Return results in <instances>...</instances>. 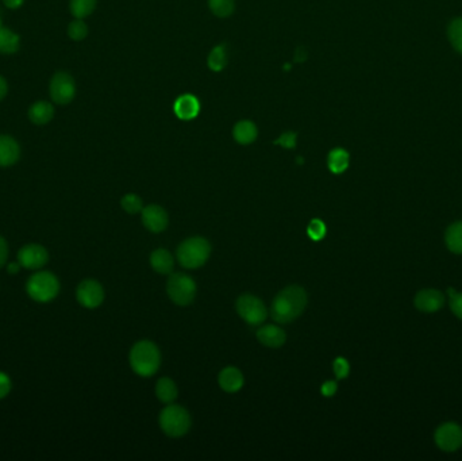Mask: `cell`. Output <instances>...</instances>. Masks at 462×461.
<instances>
[{"label": "cell", "instance_id": "6da1fadb", "mask_svg": "<svg viewBox=\"0 0 462 461\" xmlns=\"http://www.w3.org/2000/svg\"><path fill=\"white\" fill-rule=\"evenodd\" d=\"M308 302L307 293L300 286H290L274 297L270 308L272 318L279 324H291L299 318Z\"/></svg>", "mask_w": 462, "mask_h": 461}, {"label": "cell", "instance_id": "7a4b0ae2", "mask_svg": "<svg viewBox=\"0 0 462 461\" xmlns=\"http://www.w3.org/2000/svg\"><path fill=\"white\" fill-rule=\"evenodd\" d=\"M160 364V349L152 341H139L132 346L130 365L137 375L142 377H150L159 371Z\"/></svg>", "mask_w": 462, "mask_h": 461}, {"label": "cell", "instance_id": "3957f363", "mask_svg": "<svg viewBox=\"0 0 462 461\" xmlns=\"http://www.w3.org/2000/svg\"><path fill=\"white\" fill-rule=\"evenodd\" d=\"M211 255V245L203 237H191L177 248V260L181 266L197 269L203 266Z\"/></svg>", "mask_w": 462, "mask_h": 461}, {"label": "cell", "instance_id": "277c9868", "mask_svg": "<svg viewBox=\"0 0 462 461\" xmlns=\"http://www.w3.org/2000/svg\"><path fill=\"white\" fill-rule=\"evenodd\" d=\"M160 426L169 437H181L191 428V415L184 407L170 404L160 414Z\"/></svg>", "mask_w": 462, "mask_h": 461}, {"label": "cell", "instance_id": "5b68a950", "mask_svg": "<svg viewBox=\"0 0 462 461\" xmlns=\"http://www.w3.org/2000/svg\"><path fill=\"white\" fill-rule=\"evenodd\" d=\"M26 288L32 299L41 303H46L59 295L60 282L53 273L42 271L29 279Z\"/></svg>", "mask_w": 462, "mask_h": 461}, {"label": "cell", "instance_id": "8992f818", "mask_svg": "<svg viewBox=\"0 0 462 461\" xmlns=\"http://www.w3.org/2000/svg\"><path fill=\"white\" fill-rule=\"evenodd\" d=\"M166 293L173 303L187 306L197 297V283L185 273H173L168 279Z\"/></svg>", "mask_w": 462, "mask_h": 461}, {"label": "cell", "instance_id": "52a82bcc", "mask_svg": "<svg viewBox=\"0 0 462 461\" xmlns=\"http://www.w3.org/2000/svg\"><path fill=\"white\" fill-rule=\"evenodd\" d=\"M237 313L239 317L252 326H259L264 322L268 317V310L264 302L254 295H242L237 300Z\"/></svg>", "mask_w": 462, "mask_h": 461}, {"label": "cell", "instance_id": "ba28073f", "mask_svg": "<svg viewBox=\"0 0 462 461\" xmlns=\"http://www.w3.org/2000/svg\"><path fill=\"white\" fill-rule=\"evenodd\" d=\"M50 98L57 104H68L76 95V84L73 77L66 72L56 73L50 80Z\"/></svg>", "mask_w": 462, "mask_h": 461}, {"label": "cell", "instance_id": "9c48e42d", "mask_svg": "<svg viewBox=\"0 0 462 461\" xmlns=\"http://www.w3.org/2000/svg\"><path fill=\"white\" fill-rule=\"evenodd\" d=\"M435 444L445 452H456L462 445V429L454 422H446L436 429Z\"/></svg>", "mask_w": 462, "mask_h": 461}, {"label": "cell", "instance_id": "30bf717a", "mask_svg": "<svg viewBox=\"0 0 462 461\" xmlns=\"http://www.w3.org/2000/svg\"><path fill=\"white\" fill-rule=\"evenodd\" d=\"M77 300L87 308H97L104 299V291L97 280H84L77 287Z\"/></svg>", "mask_w": 462, "mask_h": 461}, {"label": "cell", "instance_id": "8fae6325", "mask_svg": "<svg viewBox=\"0 0 462 461\" xmlns=\"http://www.w3.org/2000/svg\"><path fill=\"white\" fill-rule=\"evenodd\" d=\"M142 224L152 233H161L168 228V214L165 210L157 204H149L142 208Z\"/></svg>", "mask_w": 462, "mask_h": 461}, {"label": "cell", "instance_id": "7c38bea8", "mask_svg": "<svg viewBox=\"0 0 462 461\" xmlns=\"http://www.w3.org/2000/svg\"><path fill=\"white\" fill-rule=\"evenodd\" d=\"M18 260L22 266L28 269H38L48 263L49 256L43 246L38 244H30L19 251Z\"/></svg>", "mask_w": 462, "mask_h": 461}, {"label": "cell", "instance_id": "4fadbf2b", "mask_svg": "<svg viewBox=\"0 0 462 461\" xmlns=\"http://www.w3.org/2000/svg\"><path fill=\"white\" fill-rule=\"evenodd\" d=\"M173 111L181 121L195 119L200 112V101L192 94H184L174 101Z\"/></svg>", "mask_w": 462, "mask_h": 461}, {"label": "cell", "instance_id": "5bb4252c", "mask_svg": "<svg viewBox=\"0 0 462 461\" xmlns=\"http://www.w3.org/2000/svg\"><path fill=\"white\" fill-rule=\"evenodd\" d=\"M415 306L419 311L423 313H435L443 306V295L441 291L428 288L422 290L415 297Z\"/></svg>", "mask_w": 462, "mask_h": 461}, {"label": "cell", "instance_id": "9a60e30c", "mask_svg": "<svg viewBox=\"0 0 462 461\" xmlns=\"http://www.w3.org/2000/svg\"><path fill=\"white\" fill-rule=\"evenodd\" d=\"M21 156L18 142L10 135H0V166L14 165Z\"/></svg>", "mask_w": 462, "mask_h": 461}, {"label": "cell", "instance_id": "2e32d148", "mask_svg": "<svg viewBox=\"0 0 462 461\" xmlns=\"http://www.w3.org/2000/svg\"><path fill=\"white\" fill-rule=\"evenodd\" d=\"M257 340L268 348H280L285 344L287 334L276 325H266L257 331Z\"/></svg>", "mask_w": 462, "mask_h": 461}, {"label": "cell", "instance_id": "e0dca14e", "mask_svg": "<svg viewBox=\"0 0 462 461\" xmlns=\"http://www.w3.org/2000/svg\"><path fill=\"white\" fill-rule=\"evenodd\" d=\"M218 382H219V386L223 391L237 393L243 386V375L238 368L228 366L219 373Z\"/></svg>", "mask_w": 462, "mask_h": 461}, {"label": "cell", "instance_id": "ac0fdd59", "mask_svg": "<svg viewBox=\"0 0 462 461\" xmlns=\"http://www.w3.org/2000/svg\"><path fill=\"white\" fill-rule=\"evenodd\" d=\"M54 117V108L49 101H37L29 110V118L35 125H46Z\"/></svg>", "mask_w": 462, "mask_h": 461}, {"label": "cell", "instance_id": "d6986e66", "mask_svg": "<svg viewBox=\"0 0 462 461\" xmlns=\"http://www.w3.org/2000/svg\"><path fill=\"white\" fill-rule=\"evenodd\" d=\"M234 138L238 144L241 145H249L252 142L256 141L259 132H257V126L250 122V121H239L235 126H234Z\"/></svg>", "mask_w": 462, "mask_h": 461}, {"label": "cell", "instance_id": "ffe728a7", "mask_svg": "<svg viewBox=\"0 0 462 461\" xmlns=\"http://www.w3.org/2000/svg\"><path fill=\"white\" fill-rule=\"evenodd\" d=\"M150 264L152 268L161 275H169L172 273L174 268V260L173 256L166 249H157L150 256Z\"/></svg>", "mask_w": 462, "mask_h": 461}, {"label": "cell", "instance_id": "44dd1931", "mask_svg": "<svg viewBox=\"0 0 462 461\" xmlns=\"http://www.w3.org/2000/svg\"><path fill=\"white\" fill-rule=\"evenodd\" d=\"M349 163H350V156L342 148H335L329 153L328 165L331 172L335 175L343 173L349 168Z\"/></svg>", "mask_w": 462, "mask_h": 461}, {"label": "cell", "instance_id": "7402d4cb", "mask_svg": "<svg viewBox=\"0 0 462 461\" xmlns=\"http://www.w3.org/2000/svg\"><path fill=\"white\" fill-rule=\"evenodd\" d=\"M445 242L450 252L462 255V221L456 222L448 228L445 233Z\"/></svg>", "mask_w": 462, "mask_h": 461}, {"label": "cell", "instance_id": "603a6c76", "mask_svg": "<svg viewBox=\"0 0 462 461\" xmlns=\"http://www.w3.org/2000/svg\"><path fill=\"white\" fill-rule=\"evenodd\" d=\"M179 394L176 383L169 377H161L156 386V395L163 403H172Z\"/></svg>", "mask_w": 462, "mask_h": 461}, {"label": "cell", "instance_id": "cb8c5ba5", "mask_svg": "<svg viewBox=\"0 0 462 461\" xmlns=\"http://www.w3.org/2000/svg\"><path fill=\"white\" fill-rule=\"evenodd\" d=\"M19 49V37L10 29L0 28V53L11 55Z\"/></svg>", "mask_w": 462, "mask_h": 461}, {"label": "cell", "instance_id": "d4e9b609", "mask_svg": "<svg viewBox=\"0 0 462 461\" xmlns=\"http://www.w3.org/2000/svg\"><path fill=\"white\" fill-rule=\"evenodd\" d=\"M228 64V48L226 45L215 46L208 56V66L214 72H221Z\"/></svg>", "mask_w": 462, "mask_h": 461}, {"label": "cell", "instance_id": "484cf974", "mask_svg": "<svg viewBox=\"0 0 462 461\" xmlns=\"http://www.w3.org/2000/svg\"><path fill=\"white\" fill-rule=\"evenodd\" d=\"M97 0H70V12L74 18L83 19L94 12Z\"/></svg>", "mask_w": 462, "mask_h": 461}, {"label": "cell", "instance_id": "4316f807", "mask_svg": "<svg viewBox=\"0 0 462 461\" xmlns=\"http://www.w3.org/2000/svg\"><path fill=\"white\" fill-rule=\"evenodd\" d=\"M208 6L211 11L219 17L226 18L234 12V0H208Z\"/></svg>", "mask_w": 462, "mask_h": 461}, {"label": "cell", "instance_id": "83f0119b", "mask_svg": "<svg viewBox=\"0 0 462 461\" xmlns=\"http://www.w3.org/2000/svg\"><path fill=\"white\" fill-rule=\"evenodd\" d=\"M448 34L453 48L462 55V18H457L450 23Z\"/></svg>", "mask_w": 462, "mask_h": 461}, {"label": "cell", "instance_id": "f1b7e54d", "mask_svg": "<svg viewBox=\"0 0 462 461\" xmlns=\"http://www.w3.org/2000/svg\"><path fill=\"white\" fill-rule=\"evenodd\" d=\"M328 228L322 219H312L307 226V234L312 241H322L326 237Z\"/></svg>", "mask_w": 462, "mask_h": 461}, {"label": "cell", "instance_id": "f546056e", "mask_svg": "<svg viewBox=\"0 0 462 461\" xmlns=\"http://www.w3.org/2000/svg\"><path fill=\"white\" fill-rule=\"evenodd\" d=\"M121 204L123 207V210L129 214H137L139 211H142L143 206H142V199L139 198L135 194H129L126 197H123L121 200Z\"/></svg>", "mask_w": 462, "mask_h": 461}, {"label": "cell", "instance_id": "4dcf8cb0", "mask_svg": "<svg viewBox=\"0 0 462 461\" xmlns=\"http://www.w3.org/2000/svg\"><path fill=\"white\" fill-rule=\"evenodd\" d=\"M68 34H69V37H70L72 39H74V41H81V39H84V38L87 37V34H88V28H87V25H86L81 19H76V21H73V22L69 25V28H68Z\"/></svg>", "mask_w": 462, "mask_h": 461}, {"label": "cell", "instance_id": "1f68e13d", "mask_svg": "<svg viewBox=\"0 0 462 461\" xmlns=\"http://www.w3.org/2000/svg\"><path fill=\"white\" fill-rule=\"evenodd\" d=\"M332 369H334V373L337 376V379H346L349 376V372H350V364L343 359V357H337L334 362H332Z\"/></svg>", "mask_w": 462, "mask_h": 461}, {"label": "cell", "instance_id": "d6a6232c", "mask_svg": "<svg viewBox=\"0 0 462 461\" xmlns=\"http://www.w3.org/2000/svg\"><path fill=\"white\" fill-rule=\"evenodd\" d=\"M449 295H450V308L453 314L462 320V293H457L453 288H449Z\"/></svg>", "mask_w": 462, "mask_h": 461}, {"label": "cell", "instance_id": "836d02e7", "mask_svg": "<svg viewBox=\"0 0 462 461\" xmlns=\"http://www.w3.org/2000/svg\"><path fill=\"white\" fill-rule=\"evenodd\" d=\"M297 133L287 132L281 134V137L279 139H276L273 144L280 145L285 149H294L297 146Z\"/></svg>", "mask_w": 462, "mask_h": 461}, {"label": "cell", "instance_id": "e575fe53", "mask_svg": "<svg viewBox=\"0 0 462 461\" xmlns=\"http://www.w3.org/2000/svg\"><path fill=\"white\" fill-rule=\"evenodd\" d=\"M10 390H11V380H10V377L4 372H0V399H3L4 396L8 395Z\"/></svg>", "mask_w": 462, "mask_h": 461}, {"label": "cell", "instance_id": "d590c367", "mask_svg": "<svg viewBox=\"0 0 462 461\" xmlns=\"http://www.w3.org/2000/svg\"><path fill=\"white\" fill-rule=\"evenodd\" d=\"M337 390H338L337 382H332V380H330V382H325L323 386H322V389H321L322 394L325 396H328V398L334 395V394L337 393Z\"/></svg>", "mask_w": 462, "mask_h": 461}, {"label": "cell", "instance_id": "8d00e7d4", "mask_svg": "<svg viewBox=\"0 0 462 461\" xmlns=\"http://www.w3.org/2000/svg\"><path fill=\"white\" fill-rule=\"evenodd\" d=\"M7 256H8V246L7 242L3 237H0V268L7 262Z\"/></svg>", "mask_w": 462, "mask_h": 461}, {"label": "cell", "instance_id": "74e56055", "mask_svg": "<svg viewBox=\"0 0 462 461\" xmlns=\"http://www.w3.org/2000/svg\"><path fill=\"white\" fill-rule=\"evenodd\" d=\"M307 60V52L304 50V48H299L295 52V61L297 63H303Z\"/></svg>", "mask_w": 462, "mask_h": 461}, {"label": "cell", "instance_id": "f35d334b", "mask_svg": "<svg viewBox=\"0 0 462 461\" xmlns=\"http://www.w3.org/2000/svg\"><path fill=\"white\" fill-rule=\"evenodd\" d=\"M23 1H25V0H3V3L6 4V7L12 8V10L21 7V6L23 4Z\"/></svg>", "mask_w": 462, "mask_h": 461}, {"label": "cell", "instance_id": "ab89813d", "mask_svg": "<svg viewBox=\"0 0 462 461\" xmlns=\"http://www.w3.org/2000/svg\"><path fill=\"white\" fill-rule=\"evenodd\" d=\"M7 94V83L6 80L0 76V100L3 99Z\"/></svg>", "mask_w": 462, "mask_h": 461}, {"label": "cell", "instance_id": "60d3db41", "mask_svg": "<svg viewBox=\"0 0 462 461\" xmlns=\"http://www.w3.org/2000/svg\"><path fill=\"white\" fill-rule=\"evenodd\" d=\"M21 266H22L21 263L10 264V265H8V272H10V273H18L19 269H21Z\"/></svg>", "mask_w": 462, "mask_h": 461}]
</instances>
